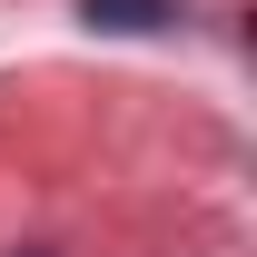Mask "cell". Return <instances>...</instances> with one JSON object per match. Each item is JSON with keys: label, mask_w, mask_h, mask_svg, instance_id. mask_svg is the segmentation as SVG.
Listing matches in <instances>:
<instances>
[{"label": "cell", "mask_w": 257, "mask_h": 257, "mask_svg": "<svg viewBox=\"0 0 257 257\" xmlns=\"http://www.w3.org/2000/svg\"><path fill=\"white\" fill-rule=\"evenodd\" d=\"M79 20H99V30H168L178 0H79Z\"/></svg>", "instance_id": "1"}]
</instances>
